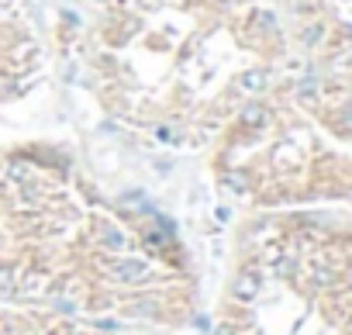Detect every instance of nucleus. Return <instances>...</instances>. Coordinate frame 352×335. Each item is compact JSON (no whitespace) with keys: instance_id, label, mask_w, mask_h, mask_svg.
<instances>
[{"instance_id":"1","label":"nucleus","mask_w":352,"mask_h":335,"mask_svg":"<svg viewBox=\"0 0 352 335\" xmlns=\"http://www.w3.org/2000/svg\"><path fill=\"white\" fill-rule=\"evenodd\" d=\"M0 301L176 332L200 280L162 215L104 190L62 145L21 138L0 145Z\"/></svg>"},{"instance_id":"2","label":"nucleus","mask_w":352,"mask_h":335,"mask_svg":"<svg viewBox=\"0 0 352 335\" xmlns=\"http://www.w3.org/2000/svg\"><path fill=\"white\" fill-rule=\"evenodd\" d=\"M66 56L111 124L180 152L297 59L273 0H76Z\"/></svg>"},{"instance_id":"3","label":"nucleus","mask_w":352,"mask_h":335,"mask_svg":"<svg viewBox=\"0 0 352 335\" xmlns=\"http://www.w3.org/2000/svg\"><path fill=\"white\" fill-rule=\"evenodd\" d=\"M204 152L214 187L249 215L352 207V87L293 59Z\"/></svg>"},{"instance_id":"4","label":"nucleus","mask_w":352,"mask_h":335,"mask_svg":"<svg viewBox=\"0 0 352 335\" xmlns=\"http://www.w3.org/2000/svg\"><path fill=\"white\" fill-rule=\"evenodd\" d=\"M211 335H352V225L259 211L232 245Z\"/></svg>"},{"instance_id":"5","label":"nucleus","mask_w":352,"mask_h":335,"mask_svg":"<svg viewBox=\"0 0 352 335\" xmlns=\"http://www.w3.org/2000/svg\"><path fill=\"white\" fill-rule=\"evenodd\" d=\"M293 56L352 87V0H273Z\"/></svg>"},{"instance_id":"6","label":"nucleus","mask_w":352,"mask_h":335,"mask_svg":"<svg viewBox=\"0 0 352 335\" xmlns=\"http://www.w3.org/2000/svg\"><path fill=\"white\" fill-rule=\"evenodd\" d=\"M49 66V45L24 0H0V107L38 87Z\"/></svg>"},{"instance_id":"7","label":"nucleus","mask_w":352,"mask_h":335,"mask_svg":"<svg viewBox=\"0 0 352 335\" xmlns=\"http://www.w3.org/2000/svg\"><path fill=\"white\" fill-rule=\"evenodd\" d=\"M0 335H149V332L107 325V321H90V318H76L66 315V311L0 301Z\"/></svg>"}]
</instances>
